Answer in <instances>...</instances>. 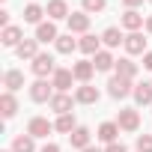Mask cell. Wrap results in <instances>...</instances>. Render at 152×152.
Masks as SVG:
<instances>
[{"label": "cell", "instance_id": "ba28073f", "mask_svg": "<svg viewBox=\"0 0 152 152\" xmlns=\"http://www.w3.org/2000/svg\"><path fill=\"white\" fill-rule=\"evenodd\" d=\"M51 131H54V122H48V116H33L27 122V134H33L36 140H45Z\"/></svg>", "mask_w": 152, "mask_h": 152}, {"label": "cell", "instance_id": "2e32d148", "mask_svg": "<svg viewBox=\"0 0 152 152\" xmlns=\"http://www.w3.org/2000/svg\"><path fill=\"white\" fill-rule=\"evenodd\" d=\"M119 131H122V128L116 125V119H110V122H102V125H99L96 137H99L104 146H110V143H116V140H119Z\"/></svg>", "mask_w": 152, "mask_h": 152}, {"label": "cell", "instance_id": "484cf974", "mask_svg": "<svg viewBox=\"0 0 152 152\" xmlns=\"http://www.w3.org/2000/svg\"><path fill=\"white\" fill-rule=\"evenodd\" d=\"M0 113H3V119H12V116L18 113V99H15V93H6V90H3V96H0Z\"/></svg>", "mask_w": 152, "mask_h": 152}, {"label": "cell", "instance_id": "3957f363", "mask_svg": "<svg viewBox=\"0 0 152 152\" xmlns=\"http://www.w3.org/2000/svg\"><path fill=\"white\" fill-rule=\"evenodd\" d=\"M134 93V81H128V78H119V75H110V81H107V96L110 99H128Z\"/></svg>", "mask_w": 152, "mask_h": 152}, {"label": "cell", "instance_id": "f1b7e54d", "mask_svg": "<svg viewBox=\"0 0 152 152\" xmlns=\"http://www.w3.org/2000/svg\"><path fill=\"white\" fill-rule=\"evenodd\" d=\"M42 15H48L45 6H39V3H27V6H24V21H27V24H36V27H39V24H42Z\"/></svg>", "mask_w": 152, "mask_h": 152}, {"label": "cell", "instance_id": "52a82bcc", "mask_svg": "<svg viewBox=\"0 0 152 152\" xmlns=\"http://www.w3.org/2000/svg\"><path fill=\"white\" fill-rule=\"evenodd\" d=\"M75 104H78V102H75V96H69V93H54V99H51V110L57 113V116H63V113H75L72 107Z\"/></svg>", "mask_w": 152, "mask_h": 152}, {"label": "cell", "instance_id": "ffe728a7", "mask_svg": "<svg viewBox=\"0 0 152 152\" xmlns=\"http://www.w3.org/2000/svg\"><path fill=\"white\" fill-rule=\"evenodd\" d=\"M3 87H6V93H18L24 87V72L21 69H6L3 72Z\"/></svg>", "mask_w": 152, "mask_h": 152}, {"label": "cell", "instance_id": "ab89813d", "mask_svg": "<svg viewBox=\"0 0 152 152\" xmlns=\"http://www.w3.org/2000/svg\"><path fill=\"white\" fill-rule=\"evenodd\" d=\"M149 3H152V0H149Z\"/></svg>", "mask_w": 152, "mask_h": 152}, {"label": "cell", "instance_id": "8d00e7d4", "mask_svg": "<svg viewBox=\"0 0 152 152\" xmlns=\"http://www.w3.org/2000/svg\"><path fill=\"white\" fill-rule=\"evenodd\" d=\"M146 33H152V15H146Z\"/></svg>", "mask_w": 152, "mask_h": 152}, {"label": "cell", "instance_id": "8fae6325", "mask_svg": "<svg viewBox=\"0 0 152 152\" xmlns=\"http://www.w3.org/2000/svg\"><path fill=\"white\" fill-rule=\"evenodd\" d=\"M45 12H48V21H69V15H72L66 0H48Z\"/></svg>", "mask_w": 152, "mask_h": 152}, {"label": "cell", "instance_id": "cb8c5ba5", "mask_svg": "<svg viewBox=\"0 0 152 152\" xmlns=\"http://www.w3.org/2000/svg\"><path fill=\"white\" fill-rule=\"evenodd\" d=\"M93 66H96V72H113V69H116V57H113L107 48H102V51L93 57Z\"/></svg>", "mask_w": 152, "mask_h": 152}, {"label": "cell", "instance_id": "8992f818", "mask_svg": "<svg viewBox=\"0 0 152 152\" xmlns=\"http://www.w3.org/2000/svg\"><path fill=\"white\" fill-rule=\"evenodd\" d=\"M90 18H93V15H87L84 9L72 12V15H69V21H66V24H69V33H72V36H75V33H78V36L90 33Z\"/></svg>", "mask_w": 152, "mask_h": 152}, {"label": "cell", "instance_id": "d6a6232c", "mask_svg": "<svg viewBox=\"0 0 152 152\" xmlns=\"http://www.w3.org/2000/svg\"><path fill=\"white\" fill-rule=\"evenodd\" d=\"M143 69H146V72H152V51H146V54H143Z\"/></svg>", "mask_w": 152, "mask_h": 152}, {"label": "cell", "instance_id": "9a60e30c", "mask_svg": "<svg viewBox=\"0 0 152 152\" xmlns=\"http://www.w3.org/2000/svg\"><path fill=\"white\" fill-rule=\"evenodd\" d=\"M102 48H104V45H102V36H96V33H84V36L78 39V51H84L87 57H96Z\"/></svg>", "mask_w": 152, "mask_h": 152}, {"label": "cell", "instance_id": "5b68a950", "mask_svg": "<svg viewBox=\"0 0 152 152\" xmlns=\"http://www.w3.org/2000/svg\"><path fill=\"white\" fill-rule=\"evenodd\" d=\"M119 27L128 33H140V27H146V15H140L137 9H125L119 18Z\"/></svg>", "mask_w": 152, "mask_h": 152}, {"label": "cell", "instance_id": "d4e9b609", "mask_svg": "<svg viewBox=\"0 0 152 152\" xmlns=\"http://www.w3.org/2000/svg\"><path fill=\"white\" fill-rule=\"evenodd\" d=\"M131 99L143 107V104H149L152 107V81H143V84H134V93H131Z\"/></svg>", "mask_w": 152, "mask_h": 152}, {"label": "cell", "instance_id": "f35d334b", "mask_svg": "<svg viewBox=\"0 0 152 152\" xmlns=\"http://www.w3.org/2000/svg\"><path fill=\"white\" fill-rule=\"evenodd\" d=\"M0 152H12V149H0Z\"/></svg>", "mask_w": 152, "mask_h": 152}, {"label": "cell", "instance_id": "603a6c76", "mask_svg": "<svg viewBox=\"0 0 152 152\" xmlns=\"http://www.w3.org/2000/svg\"><path fill=\"white\" fill-rule=\"evenodd\" d=\"M15 54H18V60H30V63H33V60L42 54V51H39V39H24V42L15 48Z\"/></svg>", "mask_w": 152, "mask_h": 152}, {"label": "cell", "instance_id": "7402d4cb", "mask_svg": "<svg viewBox=\"0 0 152 152\" xmlns=\"http://www.w3.org/2000/svg\"><path fill=\"white\" fill-rule=\"evenodd\" d=\"M102 45L110 51V48H119V45H125V33H122V27H107L104 33H102Z\"/></svg>", "mask_w": 152, "mask_h": 152}, {"label": "cell", "instance_id": "ac0fdd59", "mask_svg": "<svg viewBox=\"0 0 152 152\" xmlns=\"http://www.w3.org/2000/svg\"><path fill=\"white\" fill-rule=\"evenodd\" d=\"M125 54L128 57H134V54H146V39H143V33H125Z\"/></svg>", "mask_w": 152, "mask_h": 152}, {"label": "cell", "instance_id": "836d02e7", "mask_svg": "<svg viewBox=\"0 0 152 152\" xmlns=\"http://www.w3.org/2000/svg\"><path fill=\"white\" fill-rule=\"evenodd\" d=\"M122 6L125 9H137V6H143V0H122Z\"/></svg>", "mask_w": 152, "mask_h": 152}, {"label": "cell", "instance_id": "44dd1931", "mask_svg": "<svg viewBox=\"0 0 152 152\" xmlns=\"http://www.w3.org/2000/svg\"><path fill=\"white\" fill-rule=\"evenodd\" d=\"M113 75L134 81V78H137V63H134L131 57H116V69H113Z\"/></svg>", "mask_w": 152, "mask_h": 152}, {"label": "cell", "instance_id": "5bb4252c", "mask_svg": "<svg viewBox=\"0 0 152 152\" xmlns=\"http://www.w3.org/2000/svg\"><path fill=\"white\" fill-rule=\"evenodd\" d=\"M72 72H75L78 84H90L96 75V66H93V60H78V63H72Z\"/></svg>", "mask_w": 152, "mask_h": 152}, {"label": "cell", "instance_id": "83f0119b", "mask_svg": "<svg viewBox=\"0 0 152 152\" xmlns=\"http://www.w3.org/2000/svg\"><path fill=\"white\" fill-rule=\"evenodd\" d=\"M75 128H78V122H75V113H63V116L54 119V131H60V134H72Z\"/></svg>", "mask_w": 152, "mask_h": 152}, {"label": "cell", "instance_id": "4316f807", "mask_svg": "<svg viewBox=\"0 0 152 152\" xmlns=\"http://www.w3.org/2000/svg\"><path fill=\"white\" fill-rule=\"evenodd\" d=\"M54 48H57V54H72V51H78V39H75L72 33H60Z\"/></svg>", "mask_w": 152, "mask_h": 152}, {"label": "cell", "instance_id": "4fadbf2b", "mask_svg": "<svg viewBox=\"0 0 152 152\" xmlns=\"http://www.w3.org/2000/svg\"><path fill=\"white\" fill-rule=\"evenodd\" d=\"M99 99H102V93H99V87H93V84L75 87V102H78V104H96Z\"/></svg>", "mask_w": 152, "mask_h": 152}, {"label": "cell", "instance_id": "74e56055", "mask_svg": "<svg viewBox=\"0 0 152 152\" xmlns=\"http://www.w3.org/2000/svg\"><path fill=\"white\" fill-rule=\"evenodd\" d=\"M81 152H104V149H99V146H87V149H81Z\"/></svg>", "mask_w": 152, "mask_h": 152}, {"label": "cell", "instance_id": "1f68e13d", "mask_svg": "<svg viewBox=\"0 0 152 152\" xmlns=\"http://www.w3.org/2000/svg\"><path fill=\"white\" fill-rule=\"evenodd\" d=\"M104 152H128V149H125V146H122V143L116 140V143H110V146H104Z\"/></svg>", "mask_w": 152, "mask_h": 152}, {"label": "cell", "instance_id": "30bf717a", "mask_svg": "<svg viewBox=\"0 0 152 152\" xmlns=\"http://www.w3.org/2000/svg\"><path fill=\"white\" fill-rule=\"evenodd\" d=\"M69 143H72V149H87V146H93V131L87 128V125H78L72 134H69Z\"/></svg>", "mask_w": 152, "mask_h": 152}, {"label": "cell", "instance_id": "7a4b0ae2", "mask_svg": "<svg viewBox=\"0 0 152 152\" xmlns=\"http://www.w3.org/2000/svg\"><path fill=\"white\" fill-rule=\"evenodd\" d=\"M57 69H60V66L54 63V54H45V51L30 63V72L36 75V78H45V81H48V78H54V72H57Z\"/></svg>", "mask_w": 152, "mask_h": 152}, {"label": "cell", "instance_id": "277c9868", "mask_svg": "<svg viewBox=\"0 0 152 152\" xmlns=\"http://www.w3.org/2000/svg\"><path fill=\"white\" fill-rule=\"evenodd\" d=\"M116 125H119L122 131L134 134V131L140 128V113H137V107H122V110L116 113Z\"/></svg>", "mask_w": 152, "mask_h": 152}, {"label": "cell", "instance_id": "7c38bea8", "mask_svg": "<svg viewBox=\"0 0 152 152\" xmlns=\"http://www.w3.org/2000/svg\"><path fill=\"white\" fill-rule=\"evenodd\" d=\"M21 42H24V30H21V27L9 24V27L0 30V45H3V48H18Z\"/></svg>", "mask_w": 152, "mask_h": 152}, {"label": "cell", "instance_id": "f546056e", "mask_svg": "<svg viewBox=\"0 0 152 152\" xmlns=\"http://www.w3.org/2000/svg\"><path fill=\"white\" fill-rule=\"evenodd\" d=\"M81 9L87 15H99V12L107 9V0H81Z\"/></svg>", "mask_w": 152, "mask_h": 152}, {"label": "cell", "instance_id": "e575fe53", "mask_svg": "<svg viewBox=\"0 0 152 152\" xmlns=\"http://www.w3.org/2000/svg\"><path fill=\"white\" fill-rule=\"evenodd\" d=\"M39 152H60V146L57 143H45V146H39Z\"/></svg>", "mask_w": 152, "mask_h": 152}, {"label": "cell", "instance_id": "6da1fadb", "mask_svg": "<svg viewBox=\"0 0 152 152\" xmlns=\"http://www.w3.org/2000/svg\"><path fill=\"white\" fill-rule=\"evenodd\" d=\"M54 93H57L54 84L45 81V78H36V81L30 84V102H36V104H51Z\"/></svg>", "mask_w": 152, "mask_h": 152}, {"label": "cell", "instance_id": "9c48e42d", "mask_svg": "<svg viewBox=\"0 0 152 152\" xmlns=\"http://www.w3.org/2000/svg\"><path fill=\"white\" fill-rule=\"evenodd\" d=\"M51 84H54V90H57V93H69V90H72V84H75V72H72V69H66V66H60V69L54 72Z\"/></svg>", "mask_w": 152, "mask_h": 152}, {"label": "cell", "instance_id": "e0dca14e", "mask_svg": "<svg viewBox=\"0 0 152 152\" xmlns=\"http://www.w3.org/2000/svg\"><path fill=\"white\" fill-rule=\"evenodd\" d=\"M33 39H39V45H48V42H57V39H60V30H57L54 21H42V24L36 27V36H33Z\"/></svg>", "mask_w": 152, "mask_h": 152}, {"label": "cell", "instance_id": "d6986e66", "mask_svg": "<svg viewBox=\"0 0 152 152\" xmlns=\"http://www.w3.org/2000/svg\"><path fill=\"white\" fill-rule=\"evenodd\" d=\"M9 149H12V152H39V149H36V137H33V134H27V131L15 134Z\"/></svg>", "mask_w": 152, "mask_h": 152}, {"label": "cell", "instance_id": "4dcf8cb0", "mask_svg": "<svg viewBox=\"0 0 152 152\" xmlns=\"http://www.w3.org/2000/svg\"><path fill=\"white\" fill-rule=\"evenodd\" d=\"M137 152H152V134H137Z\"/></svg>", "mask_w": 152, "mask_h": 152}, {"label": "cell", "instance_id": "d590c367", "mask_svg": "<svg viewBox=\"0 0 152 152\" xmlns=\"http://www.w3.org/2000/svg\"><path fill=\"white\" fill-rule=\"evenodd\" d=\"M0 27H9V12L0 9Z\"/></svg>", "mask_w": 152, "mask_h": 152}]
</instances>
